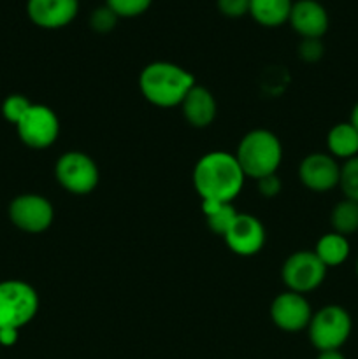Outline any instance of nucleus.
<instances>
[{
  "label": "nucleus",
  "instance_id": "12",
  "mask_svg": "<svg viewBox=\"0 0 358 359\" xmlns=\"http://www.w3.org/2000/svg\"><path fill=\"white\" fill-rule=\"evenodd\" d=\"M223 238L234 255L248 258L258 255L265 245V228L258 217L251 214H237Z\"/></svg>",
  "mask_w": 358,
  "mask_h": 359
},
{
  "label": "nucleus",
  "instance_id": "16",
  "mask_svg": "<svg viewBox=\"0 0 358 359\" xmlns=\"http://www.w3.org/2000/svg\"><path fill=\"white\" fill-rule=\"evenodd\" d=\"M326 149L330 156L337 160H351L358 156V132L350 121L337 123L329 130L326 135Z\"/></svg>",
  "mask_w": 358,
  "mask_h": 359
},
{
  "label": "nucleus",
  "instance_id": "14",
  "mask_svg": "<svg viewBox=\"0 0 358 359\" xmlns=\"http://www.w3.org/2000/svg\"><path fill=\"white\" fill-rule=\"evenodd\" d=\"M288 23L302 39H321L329 30V13L318 0H297Z\"/></svg>",
  "mask_w": 358,
  "mask_h": 359
},
{
  "label": "nucleus",
  "instance_id": "22",
  "mask_svg": "<svg viewBox=\"0 0 358 359\" xmlns=\"http://www.w3.org/2000/svg\"><path fill=\"white\" fill-rule=\"evenodd\" d=\"M32 102L28 100L25 95H20V93H13L9 95V97L4 100L2 104V116L6 118V121L13 123L14 126L20 123V119L23 118L25 112L30 109Z\"/></svg>",
  "mask_w": 358,
  "mask_h": 359
},
{
  "label": "nucleus",
  "instance_id": "13",
  "mask_svg": "<svg viewBox=\"0 0 358 359\" xmlns=\"http://www.w3.org/2000/svg\"><path fill=\"white\" fill-rule=\"evenodd\" d=\"M79 11V0H27L30 21L46 30L63 28L74 21Z\"/></svg>",
  "mask_w": 358,
  "mask_h": 359
},
{
  "label": "nucleus",
  "instance_id": "25",
  "mask_svg": "<svg viewBox=\"0 0 358 359\" xmlns=\"http://www.w3.org/2000/svg\"><path fill=\"white\" fill-rule=\"evenodd\" d=\"M298 56L307 63L318 62L323 56L321 39H302L300 46H298Z\"/></svg>",
  "mask_w": 358,
  "mask_h": 359
},
{
  "label": "nucleus",
  "instance_id": "10",
  "mask_svg": "<svg viewBox=\"0 0 358 359\" xmlns=\"http://www.w3.org/2000/svg\"><path fill=\"white\" fill-rule=\"evenodd\" d=\"M311 318V305L300 293L286 291L277 294L270 304V319L283 332L297 333L307 330Z\"/></svg>",
  "mask_w": 358,
  "mask_h": 359
},
{
  "label": "nucleus",
  "instance_id": "31",
  "mask_svg": "<svg viewBox=\"0 0 358 359\" xmlns=\"http://www.w3.org/2000/svg\"><path fill=\"white\" fill-rule=\"evenodd\" d=\"M357 276H358V259H357Z\"/></svg>",
  "mask_w": 358,
  "mask_h": 359
},
{
  "label": "nucleus",
  "instance_id": "24",
  "mask_svg": "<svg viewBox=\"0 0 358 359\" xmlns=\"http://www.w3.org/2000/svg\"><path fill=\"white\" fill-rule=\"evenodd\" d=\"M118 20V14L104 4V6L97 7V9L91 13L90 27L93 28L95 32H98V34H109V32L114 30Z\"/></svg>",
  "mask_w": 358,
  "mask_h": 359
},
{
  "label": "nucleus",
  "instance_id": "15",
  "mask_svg": "<svg viewBox=\"0 0 358 359\" xmlns=\"http://www.w3.org/2000/svg\"><path fill=\"white\" fill-rule=\"evenodd\" d=\"M183 116H185L186 123L193 128H207L213 125L214 118H216L218 105L214 100L213 93L207 88L195 86L188 91L185 100L181 102Z\"/></svg>",
  "mask_w": 358,
  "mask_h": 359
},
{
  "label": "nucleus",
  "instance_id": "1",
  "mask_svg": "<svg viewBox=\"0 0 358 359\" xmlns=\"http://www.w3.org/2000/svg\"><path fill=\"white\" fill-rule=\"evenodd\" d=\"M244 172L235 154L211 151L193 167V188L200 200L232 203L244 186Z\"/></svg>",
  "mask_w": 358,
  "mask_h": 359
},
{
  "label": "nucleus",
  "instance_id": "7",
  "mask_svg": "<svg viewBox=\"0 0 358 359\" xmlns=\"http://www.w3.org/2000/svg\"><path fill=\"white\" fill-rule=\"evenodd\" d=\"M326 266L316 256L314 251H297L286 258L281 269L284 286L293 293H311L323 284L326 277Z\"/></svg>",
  "mask_w": 358,
  "mask_h": 359
},
{
  "label": "nucleus",
  "instance_id": "26",
  "mask_svg": "<svg viewBox=\"0 0 358 359\" xmlns=\"http://www.w3.org/2000/svg\"><path fill=\"white\" fill-rule=\"evenodd\" d=\"M216 6L228 18H241L249 13V0H216Z\"/></svg>",
  "mask_w": 358,
  "mask_h": 359
},
{
  "label": "nucleus",
  "instance_id": "2",
  "mask_svg": "<svg viewBox=\"0 0 358 359\" xmlns=\"http://www.w3.org/2000/svg\"><path fill=\"white\" fill-rule=\"evenodd\" d=\"M195 84L193 74L171 62H153L139 74V90L142 97L150 104L164 109L181 105Z\"/></svg>",
  "mask_w": 358,
  "mask_h": 359
},
{
  "label": "nucleus",
  "instance_id": "6",
  "mask_svg": "<svg viewBox=\"0 0 358 359\" xmlns=\"http://www.w3.org/2000/svg\"><path fill=\"white\" fill-rule=\"evenodd\" d=\"M55 177L65 191L81 196L97 188L100 174L93 158L81 151H69L56 161Z\"/></svg>",
  "mask_w": 358,
  "mask_h": 359
},
{
  "label": "nucleus",
  "instance_id": "29",
  "mask_svg": "<svg viewBox=\"0 0 358 359\" xmlns=\"http://www.w3.org/2000/svg\"><path fill=\"white\" fill-rule=\"evenodd\" d=\"M316 359H346L340 351H323V353L318 354Z\"/></svg>",
  "mask_w": 358,
  "mask_h": 359
},
{
  "label": "nucleus",
  "instance_id": "19",
  "mask_svg": "<svg viewBox=\"0 0 358 359\" xmlns=\"http://www.w3.org/2000/svg\"><path fill=\"white\" fill-rule=\"evenodd\" d=\"M202 212L206 216V223L213 233L225 237L228 228L232 226L234 219L237 217V210L232 203L213 202V200H202Z\"/></svg>",
  "mask_w": 358,
  "mask_h": 359
},
{
  "label": "nucleus",
  "instance_id": "17",
  "mask_svg": "<svg viewBox=\"0 0 358 359\" xmlns=\"http://www.w3.org/2000/svg\"><path fill=\"white\" fill-rule=\"evenodd\" d=\"M291 6V0H249V14L262 27L274 28L288 23Z\"/></svg>",
  "mask_w": 358,
  "mask_h": 359
},
{
  "label": "nucleus",
  "instance_id": "8",
  "mask_svg": "<svg viewBox=\"0 0 358 359\" xmlns=\"http://www.w3.org/2000/svg\"><path fill=\"white\" fill-rule=\"evenodd\" d=\"M16 132L25 146L32 149H48L58 139V116L48 105L32 104L16 125Z\"/></svg>",
  "mask_w": 358,
  "mask_h": 359
},
{
  "label": "nucleus",
  "instance_id": "27",
  "mask_svg": "<svg viewBox=\"0 0 358 359\" xmlns=\"http://www.w3.org/2000/svg\"><path fill=\"white\" fill-rule=\"evenodd\" d=\"M256 186H258L260 195L267 196V198H272V196L279 195L281 193V181L276 174L258 179V181H256Z\"/></svg>",
  "mask_w": 358,
  "mask_h": 359
},
{
  "label": "nucleus",
  "instance_id": "4",
  "mask_svg": "<svg viewBox=\"0 0 358 359\" xmlns=\"http://www.w3.org/2000/svg\"><path fill=\"white\" fill-rule=\"evenodd\" d=\"M351 330H353V321L346 309L340 305H325L312 314L307 326V335L318 353L340 351V347L350 339Z\"/></svg>",
  "mask_w": 358,
  "mask_h": 359
},
{
  "label": "nucleus",
  "instance_id": "20",
  "mask_svg": "<svg viewBox=\"0 0 358 359\" xmlns=\"http://www.w3.org/2000/svg\"><path fill=\"white\" fill-rule=\"evenodd\" d=\"M330 224H332V231L344 235H353L358 231V202L353 200H340L336 203L330 214Z\"/></svg>",
  "mask_w": 358,
  "mask_h": 359
},
{
  "label": "nucleus",
  "instance_id": "30",
  "mask_svg": "<svg viewBox=\"0 0 358 359\" xmlns=\"http://www.w3.org/2000/svg\"><path fill=\"white\" fill-rule=\"evenodd\" d=\"M350 123H351V125L354 126V128H357V132H358V102H357V104H354L353 111H351V118H350Z\"/></svg>",
  "mask_w": 358,
  "mask_h": 359
},
{
  "label": "nucleus",
  "instance_id": "11",
  "mask_svg": "<svg viewBox=\"0 0 358 359\" xmlns=\"http://www.w3.org/2000/svg\"><path fill=\"white\" fill-rule=\"evenodd\" d=\"M340 165L329 153H312L298 165V179L314 193H326L339 186Z\"/></svg>",
  "mask_w": 358,
  "mask_h": 359
},
{
  "label": "nucleus",
  "instance_id": "21",
  "mask_svg": "<svg viewBox=\"0 0 358 359\" xmlns=\"http://www.w3.org/2000/svg\"><path fill=\"white\" fill-rule=\"evenodd\" d=\"M339 188L344 198L358 202V156L346 160L340 165Z\"/></svg>",
  "mask_w": 358,
  "mask_h": 359
},
{
  "label": "nucleus",
  "instance_id": "9",
  "mask_svg": "<svg viewBox=\"0 0 358 359\" xmlns=\"http://www.w3.org/2000/svg\"><path fill=\"white\" fill-rule=\"evenodd\" d=\"M9 219L18 230L27 233H42L55 221V209L46 196L23 193L9 205Z\"/></svg>",
  "mask_w": 358,
  "mask_h": 359
},
{
  "label": "nucleus",
  "instance_id": "3",
  "mask_svg": "<svg viewBox=\"0 0 358 359\" xmlns=\"http://www.w3.org/2000/svg\"><path fill=\"white\" fill-rule=\"evenodd\" d=\"M246 177L255 181L276 174L283 161V146L276 133L269 130H251L241 139L235 153Z\"/></svg>",
  "mask_w": 358,
  "mask_h": 359
},
{
  "label": "nucleus",
  "instance_id": "18",
  "mask_svg": "<svg viewBox=\"0 0 358 359\" xmlns=\"http://www.w3.org/2000/svg\"><path fill=\"white\" fill-rule=\"evenodd\" d=\"M351 245L347 237L344 235L336 233V231H330L325 233L318 242H316L314 252L319 259L323 262V265L326 269H332V266H340L347 258H350Z\"/></svg>",
  "mask_w": 358,
  "mask_h": 359
},
{
  "label": "nucleus",
  "instance_id": "5",
  "mask_svg": "<svg viewBox=\"0 0 358 359\" xmlns=\"http://www.w3.org/2000/svg\"><path fill=\"white\" fill-rule=\"evenodd\" d=\"M39 312V294L25 280L0 283V328L21 330Z\"/></svg>",
  "mask_w": 358,
  "mask_h": 359
},
{
  "label": "nucleus",
  "instance_id": "28",
  "mask_svg": "<svg viewBox=\"0 0 358 359\" xmlns=\"http://www.w3.org/2000/svg\"><path fill=\"white\" fill-rule=\"evenodd\" d=\"M20 330L16 328H0V346L11 347L18 342Z\"/></svg>",
  "mask_w": 358,
  "mask_h": 359
},
{
  "label": "nucleus",
  "instance_id": "23",
  "mask_svg": "<svg viewBox=\"0 0 358 359\" xmlns=\"http://www.w3.org/2000/svg\"><path fill=\"white\" fill-rule=\"evenodd\" d=\"M153 0H105V6L111 7L118 18H135L146 13Z\"/></svg>",
  "mask_w": 358,
  "mask_h": 359
}]
</instances>
